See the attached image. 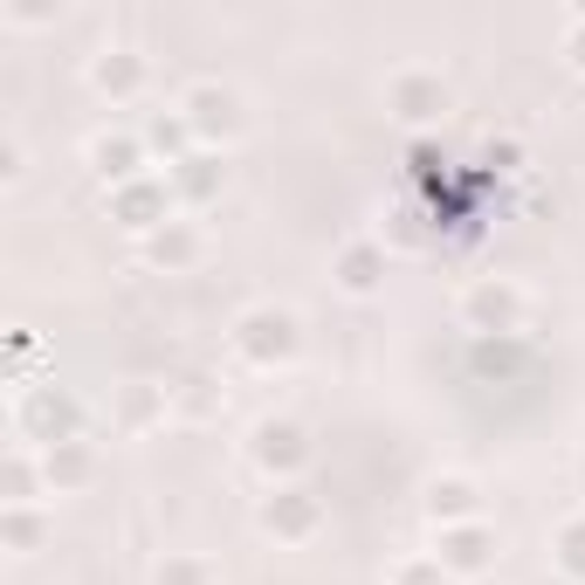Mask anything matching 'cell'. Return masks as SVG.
Here are the masks:
<instances>
[{"label": "cell", "mask_w": 585, "mask_h": 585, "mask_svg": "<svg viewBox=\"0 0 585 585\" xmlns=\"http://www.w3.org/2000/svg\"><path fill=\"white\" fill-rule=\"evenodd\" d=\"M441 104H448V90L420 84V76H407V84H400V110H407V117H427V110H441Z\"/></svg>", "instance_id": "cell-6"}, {"label": "cell", "mask_w": 585, "mask_h": 585, "mask_svg": "<svg viewBox=\"0 0 585 585\" xmlns=\"http://www.w3.org/2000/svg\"><path fill=\"white\" fill-rule=\"evenodd\" d=\"M186 125L201 131V138H227L234 125H242V117H234V97L227 90H214V84H201L186 97Z\"/></svg>", "instance_id": "cell-2"}, {"label": "cell", "mask_w": 585, "mask_h": 585, "mask_svg": "<svg viewBox=\"0 0 585 585\" xmlns=\"http://www.w3.org/2000/svg\"><path fill=\"white\" fill-rule=\"evenodd\" d=\"M255 455H262L269 468H276V461H296V455H303V435H296V427H262V435H255Z\"/></svg>", "instance_id": "cell-5"}, {"label": "cell", "mask_w": 585, "mask_h": 585, "mask_svg": "<svg viewBox=\"0 0 585 585\" xmlns=\"http://www.w3.org/2000/svg\"><path fill=\"white\" fill-rule=\"evenodd\" d=\"M152 207H159V193H152V186H125V193H117V214H125L131 227H145Z\"/></svg>", "instance_id": "cell-7"}, {"label": "cell", "mask_w": 585, "mask_h": 585, "mask_svg": "<svg viewBox=\"0 0 585 585\" xmlns=\"http://www.w3.org/2000/svg\"><path fill=\"white\" fill-rule=\"evenodd\" d=\"M8 530H14V544H35V517H28V510H14Z\"/></svg>", "instance_id": "cell-13"}, {"label": "cell", "mask_w": 585, "mask_h": 585, "mask_svg": "<svg viewBox=\"0 0 585 585\" xmlns=\"http://www.w3.org/2000/svg\"><path fill=\"white\" fill-rule=\"evenodd\" d=\"M152 255H159V262H186V255H193V234H159Z\"/></svg>", "instance_id": "cell-10"}, {"label": "cell", "mask_w": 585, "mask_h": 585, "mask_svg": "<svg viewBox=\"0 0 585 585\" xmlns=\"http://www.w3.org/2000/svg\"><path fill=\"white\" fill-rule=\"evenodd\" d=\"M159 585H207V572H201V565H179V558H166V565H159Z\"/></svg>", "instance_id": "cell-9"}, {"label": "cell", "mask_w": 585, "mask_h": 585, "mask_svg": "<svg viewBox=\"0 0 585 585\" xmlns=\"http://www.w3.org/2000/svg\"><path fill=\"white\" fill-rule=\"evenodd\" d=\"M138 76H145V69H138L131 49H104V56L90 62V84L110 90V97H131V90H138Z\"/></svg>", "instance_id": "cell-3"}, {"label": "cell", "mask_w": 585, "mask_h": 585, "mask_svg": "<svg viewBox=\"0 0 585 585\" xmlns=\"http://www.w3.org/2000/svg\"><path fill=\"white\" fill-rule=\"evenodd\" d=\"M290 344H296V318H283V310H255V318L242 324V351H248V359H283Z\"/></svg>", "instance_id": "cell-1"}, {"label": "cell", "mask_w": 585, "mask_h": 585, "mask_svg": "<svg viewBox=\"0 0 585 585\" xmlns=\"http://www.w3.org/2000/svg\"><path fill=\"white\" fill-rule=\"evenodd\" d=\"M565 558H572V572H585V524L565 530Z\"/></svg>", "instance_id": "cell-12"}, {"label": "cell", "mask_w": 585, "mask_h": 585, "mask_svg": "<svg viewBox=\"0 0 585 585\" xmlns=\"http://www.w3.org/2000/svg\"><path fill=\"white\" fill-rule=\"evenodd\" d=\"M572 49H578V62H585V42H572Z\"/></svg>", "instance_id": "cell-14"}, {"label": "cell", "mask_w": 585, "mask_h": 585, "mask_svg": "<svg viewBox=\"0 0 585 585\" xmlns=\"http://www.w3.org/2000/svg\"><path fill=\"white\" fill-rule=\"evenodd\" d=\"M448 565L476 572V565H482V537H476V530H455V537H448Z\"/></svg>", "instance_id": "cell-8"}, {"label": "cell", "mask_w": 585, "mask_h": 585, "mask_svg": "<svg viewBox=\"0 0 585 585\" xmlns=\"http://www.w3.org/2000/svg\"><path fill=\"white\" fill-rule=\"evenodd\" d=\"M461 503H468L461 482H435V517H441V510H461Z\"/></svg>", "instance_id": "cell-11"}, {"label": "cell", "mask_w": 585, "mask_h": 585, "mask_svg": "<svg viewBox=\"0 0 585 585\" xmlns=\"http://www.w3.org/2000/svg\"><path fill=\"white\" fill-rule=\"evenodd\" d=\"M90 166L104 173V179H125L131 166H138V145L117 131V138H90Z\"/></svg>", "instance_id": "cell-4"}]
</instances>
